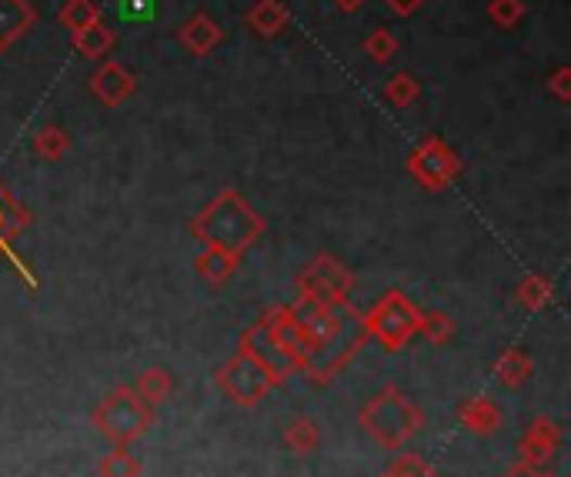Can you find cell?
<instances>
[{
	"label": "cell",
	"instance_id": "6da1fadb",
	"mask_svg": "<svg viewBox=\"0 0 571 477\" xmlns=\"http://www.w3.org/2000/svg\"><path fill=\"white\" fill-rule=\"evenodd\" d=\"M291 308H294L301 331H304V340H307L304 374L315 384H328L368 340L365 324H361V311L351 300L318 304V300H307V297H297Z\"/></svg>",
	"mask_w": 571,
	"mask_h": 477
},
{
	"label": "cell",
	"instance_id": "7a4b0ae2",
	"mask_svg": "<svg viewBox=\"0 0 571 477\" xmlns=\"http://www.w3.org/2000/svg\"><path fill=\"white\" fill-rule=\"evenodd\" d=\"M268 224L234 188H225L214 201H207V207L191 221V234L204 244V247H217L244 257V250L251 244H257L265 237Z\"/></svg>",
	"mask_w": 571,
	"mask_h": 477
},
{
	"label": "cell",
	"instance_id": "3957f363",
	"mask_svg": "<svg viewBox=\"0 0 571 477\" xmlns=\"http://www.w3.org/2000/svg\"><path fill=\"white\" fill-rule=\"evenodd\" d=\"M361 427L371 434V438L388 448V451H402L405 444H411L415 434L424 427V414L421 408L405 395L402 387L388 384L384 390H378L375 398H368L358 411Z\"/></svg>",
	"mask_w": 571,
	"mask_h": 477
},
{
	"label": "cell",
	"instance_id": "277c9868",
	"mask_svg": "<svg viewBox=\"0 0 571 477\" xmlns=\"http://www.w3.org/2000/svg\"><path fill=\"white\" fill-rule=\"evenodd\" d=\"M91 421L111 444L130 448L154 424V411L135 395V387H117L91 411Z\"/></svg>",
	"mask_w": 571,
	"mask_h": 477
},
{
	"label": "cell",
	"instance_id": "5b68a950",
	"mask_svg": "<svg viewBox=\"0 0 571 477\" xmlns=\"http://www.w3.org/2000/svg\"><path fill=\"white\" fill-rule=\"evenodd\" d=\"M418 318L421 311L402 291H388L375 308L361 314V324H365V334L381 340L388 351H402L411 337H418Z\"/></svg>",
	"mask_w": 571,
	"mask_h": 477
},
{
	"label": "cell",
	"instance_id": "8992f818",
	"mask_svg": "<svg viewBox=\"0 0 571 477\" xmlns=\"http://www.w3.org/2000/svg\"><path fill=\"white\" fill-rule=\"evenodd\" d=\"M284 377L275 374L265 361H257L251 351H244V347H238V354L217 371V387L225 390V395L248 408V404H257L265 395H271L275 387H281Z\"/></svg>",
	"mask_w": 571,
	"mask_h": 477
},
{
	"label": "cell",
	"instance_id": "52a82bcc",
	"mask_svg": "<svg viewBox=\"0 0 571 477\" xmlns=\"http://www.w3.org/2000/svg\"><path fill=\"white\" fill-rule=\"evenodd\" d=\"M294 287H297V297L318 300V304H341V300H351L355 274H351L338 257L318 254L297 271Z\"/></svg>",
	"mask_w": 571,
	"mask_h": 477
},
{
	"label": "cell",
	"instance_id": "ba28073f",
	"mask_svg": "<svg viewBox=\"0 0 571 477\" xmlns=\"http://www.w3.org/2000/svg\"><path fill=\"white\" fill-rule=\"evenodd\" d=\"M408 173L424 188V191H445L458 173H461V157L448 147L445 138L428 134L411 154H408Z\"/></svg>",
	"mask_w": 571,
	"mask_h": 477
},
{
	"label": "cell",
	"instance_id": "9c48e42d",
	"mask_svg": "<svg viewBox=\"0 0 571 477\" xmlns=\"http://www.w3.org/2000/svg\"><path fill=\"white\" fill-rule=\"evenodd\" d=\"M87 83H91V94L104 107H120L127 98H135V91H138V77L117 61H104Z\"/></svg>",
	"mask_w": 571,
	"mask_h": 477
},
{
	"label": "cell",
	"instance_id": "30bf717a",
	"mask_svg": "<svg viewBox=\"0 0 571 477\" xmlns=\"http://www.w3.org/2000/svg\"><path fill=\"white\" fill-rule=\"evenodd\" d=\"M561 448V430L551 417H535L524 430V438L518 444V461L532 464V467H545Z\"/></svg>",
	"mask_w": 571,
	"mask_h": 477
},
{
	"label": "cell",
	"instance_id": "8fae6325",
	"mask_svg": "<svg viewBox=\"0 0 571 477\" xmlns=\"http://www.w3.org/2000/svg\"><path fill=\"white\" fill-rule=\"evenodd\" d=\"M178 40H181V48H185L188 54L207 57V54L217 48V43L225 40V27L217 24L211 14L198 11V14H191V17L178 27Z\"/></svg>",
	"mask_w": 571,
	"mask_h": 477
},
{
	"label": "cell",
	"instance_id": "7c38bea8",
	"mask_svg": "<svg viewBox=\"0 0 571 477\" xmlns=\"http://www.w3.org/2000/svg\"><path fill=\"white\" fill-rule=\"evenodd\" d=\"M34 24L37 11L30 0H0V54H8Z\"/></svg>",
	"mask_w": 571,
	"mask_h": 477
},
{
	"label": "cell",
	"instance_id": "4fadbf2b",
	"mask_svg": "<svg viewBox=\"0 0 571 477\" xmlns=\"http://www.w3.org/2000/svg\"><path fill=\"white\" fill-rule=\"evenodd\" d=\"M244 24L261 34V37H278L291 24V11L284 8V0H254L244 14Z\"/></svg>",
	"mask_w": 571,
	"mask_h": 477
},
{
	"label": "cell",
	"instance_id": "5bb4252c",
	"mask_svg": "<svg viewBox=\"0 0 571 477\" xmlns=\"http://www.w3.org/2000/svg\"><path fill=\"white\" fill-rule=\"evenodd\" d=\"M458 421L471 430V434H495L505 424V411L492 401V398H468L458 404Z\"/></svg>",
	"mask_w": 571,
	"mask_h": 477
},
{
	"label": "cell",
	"instance_id": "9a60e30c",
	"mask_svg": "<svg viewBox=\"0 0 571 477\" xmlns=\"http://www.w3.org/2000/svg\"><path fill=\"white\" fill-rule=\"evenodd\" d=\"M241 268V257L228 254V250H217V247H204L194 260V271L211 284V287H225Z\"/></svg>",
	"mask_w": 571,
	"mask_h": 477
},
{
	"label": "cell",
	"instance_id": "2e32d148",
	"mask_svg": "<svg viewBox=\"0 0 571 477\" xmlns=\"http://www.w3.org/2000/svg\"><path fill=\"white\" fill-rule=\"evenodd\" d=\"M30 228V214L27 207L11 194V188L4 184V178H0V254H4V247Z\"/></svg>",
	"mask_w": 571,
	"mask_h": 477
},
{
	"label": "cell",
	"instance_id": "e0dca14e",
	"mask_svg": "<svg viewBox=\"0 0 571 477\" xmlns=\"http://www.w3.org/2000/svg\"><path fill=\"white\" fill-rule=\"evenodd\" d=\"M532 371H535V364H532V354L524 351V347H508V351H502L498 361H495V377L508 390H518V387L529 384Z\"/></svg>",
	"mask_w": 571,
	"mask_h": 477
},
{
	"label": "cell",
	"instance_id": "ac0fdd59",
	"mask_svg": "<svg viewBox=\"0 0 571 477\" xmlns=\"http://www.w3.org/2000/svg\"><path fill=\"white\" fill-rule=\"evenodd\" d=\"M71 40H74V48H77L80 57H87V61H107V54L114 51V43H117V34L104 21H98L91 27H84L80 34H71Z\"/></svg>",
	"mask_w": 571,
	"mask_h": 477
},
{
	"label": "cell",
	"instance_id": "d6986e66",
	"mask_svg": "<svg viewBox=\"0 0 571 477\" xmlns=\"http://www.w3.org/2000/svg\"><path fill=\"white\" fill-rule=\"evenodd\" d=\"M135 387V395L151 408V411H157L167 398H170V390H174V377H170V371L167 368H148V371H141L138 374V381L130 384Z\"/></svg>",
	"mask_w": 571,
	"mask_h": 477
},
{
	"label": "cell",
	"instance_id": "ffe728a7",
	"mask_svg": "<svg viewBox=\"0 0 571 477\" xmlns=\"http://www.w3.org/2000/svg\"><path fill=\"white\" fill-rule=\"evenodd\" d=\"M58 21L67 34H80L84 27L104 21V8L98 0H64V8L58 11Z\"/></svg>",
	"mask_w": 571,
	"mask_h": 477
},
{
	"label": "cell",
	"instance_id": "44dd1931",
	"mask_svg": "<svg viewBox=\"0 0 571 477\" xmlns=\"http://www.w3.org/2000/svg\"><path fill=\"white\" fill-rule=\"evenodd\" d=\"M284 444H288V451H294V454H315L318 444H321V427H318V421H312V417H294V421L284 427Z\"/></svg>",
	"mask_w": 571,
	"mask_h": 477
},
{
	"label": "cell",
	"instance_id": "7402d4cb",
	"mask_svg": "<svg viewBox=\"0 0 571 477\" xmlns=\"http://www.w3.org/2000/svg\"><path fill=\"white\" fill-rule=\"evenodd\" d=\"M30 147L43 160H61L71 151V138H67V130L61 124H43L37 134H34Z\"/></svg>",
	"mask_w": 571,
	"mask_h": 477
},
{
	"label": "cell",
	"instance_id": "603a6c76",
	"mask_svg": "<svg viewBox=\"0 0 571 477\" xmlns=\"http://www.w3.org/2000/svg\"><path fill=\"white\" fill-rule=\"evenodd\" d=\"M418 98H421V83H418V77L408 74V70H398V74H394V77L384 83V101H388L391 107H398V111L418 104Z\"/></svg>",
	"mask_w": 571,
	"mask_h": 477
},
{
	"label": "cell",
	"instance_id": "cb8c5ba5",
	"mask_svg": "<svg viewBox=\"0 0 571 477\" xmlns=\"http://www.w3.org/2000/svg\"><path fill=\"white\" fill-rule=\"evenodd\" d=\"M515 297L524 311H545L551 304V281H545L542 274L521 278V284L515 287Z\"/></svg>",
	"mask_w": 571,
	"mask_h": 477
},
{
	"label": "cell",
	"instance_id": "d4e9b609",
	"mask_svg": "<svg viewBox=\"0 0 571 477\" xmlns=\"http://www.w3.org/2000/svg\"><path fill=\"white\" fill-rule=\"evenodd\" d=\"M418 334H421L428 344L442 347V344H448V340L455 337V321H452L445 311H421V318H418Z\"/></svg>",
	"mask_w": 571,
	"mask_h": 477
},
{
	"label": "cell",
	"instance_id": "484cf974",
	"mask_svg": "<svg viewBox=\"0 0 571 477\" xmlns=\"http://www.w3.org/2000/svg\"><path fill=\"white\" fill-rule=\"evenodd\" d=\"M101 477H141V461L130 448L114 444L101 461Z\"/></svg>",
	"mask_w": 571,
	"mask_h": 477
},
{
	"label": "cell",
	"instance_id": "4316f807",
	"mask_svg": "<svg viewBox=\"0 0 571 477\" xmlns=\"http://www.w3.org/2000/svg\"><path fill=\"white\" fill-rule=\"evenodd\" d=\"M365 54H368V61H375V64H388L394 54H398V37H394L391 30H384V27H378V30H371L368 37H365Z\"/></svg>",
	"mask_w": 571,
	"mask_h": 477
},
{
	"label": "cell",
	"instance_id": "83f0119b",
	"mask_svg": "<svg viewBox=\"0 0 571 477\" xmlns=\"http://www.w3.org/2000/svg\"><path fill=\"white\" fill-rule=\"evenodd\" d=\"M529 8H524V0H488V21L502 30H511L524 21Z\"/></svg>",
	"mask_w": 571,
	"mask_h": 477
},
{
	"label": "cell",
	"instance_id": "f1b7e54d",
	"mask_svg": "<svg viewBox=\"0 0 571 477\" xmlns=\"http://www.w3.org/2000/svg\"><path fill=\"white\" fill-rule=\"evenodd\" d=\"M388 474H391V477H442L421 454H411V451L398 454V461L391 464Z\"/></svg>",
	"mask_w": 571,
	"mask_h": 477
},
{
	"label": "cell",
	"instance_id": "f546056e",
	"mask_svg": "<svg viewBox=\"0 0 571 477\" xmlns=\"http://www.w3.org/2000/svg\"><path fill=\"white\" fill-rule=\"evenodd\" d=\"M545 87H548V94H551L558 104H568V101H571V67H568V64L555 67L551 77L545 80Z\"/></svg>",
	"mask_w": 571,
	"mask_h": 477
},
{
	"label": "cell",
	"instance_id": "4dcf8cb0",
	"mask_svg": "<svg viewBox=\"0 0 571 477\" xmlns=\"http://www.w3.org/2000/svg\"><path fill=\"white\" fill-rule=\"evenodd\" d=\"M388 8L398 14V17H411L424 8V0H388Z\"/></svg>",
	"mask_w": 571,
	"mask_h": 477
},
{
	"label": "cell",
	"instance_id": "1f68e13d",
	"mask_svg": "<svg viewBox=\"0 0 571 477\" xmlns=\"http://www.w3.org/2000/svg\"><path fill=\"white\" fill-rule=\"evenodd\" d=\"M542 474V467H532V464H524V461H515L502 477H538Z\"/></svg>",
	"mask_w": 571,
	"mask_h": 477
},
{
	"label": "cell",
	"instance_id": "d6a6232c",
	"mask_svg": "<svg viewBox=\"0 0 571 477\" xmlns=\"http://www.w3.org/2000/svg\"><path fill=\"white\" fill-rule=\"evenodd\" d=\"M331 4H334L338 11H344V14H358V11L368 4V0H331Z\"/></svg>",
	"mask_w": 571,
	"mask_h": 477
},
{
	"label": "cell",
	"instance_id": "836d02e7",
	"mask_svg": "<svg viewBox=\"0 0 571 477\" xmlns=\"http://www.w3.org/2000/svg\"><path fill=\"white\" fill-rule=\"evenodd\" d=\"M538 477H558V474H545V470H542V474H538Z\"/></svg>",
	"mask_w": 571,
	"mask_h": 477
},
{
	"label": "cell",
	"instance_id": "e575fe53",
	"mask_svg": "<svg viewBox=\"0 0 571 477\" xmlns=\"http://www.w3.org/2000/svg\"><path fill=\"white\" fill-rule=\"evenodd\" d=\"M381 477H391V474H381Z\"/></svg>",
	"mask_w": 571,
	"mask_h": 477
}]
</instances>
